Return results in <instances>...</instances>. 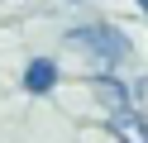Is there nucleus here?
<instances>
[{"label": "nucleus", "mask_w": 148, "mask_h": 143, "mask_svg": "<svg viewBox=\"0 0 148 143\" xmlns=\"http://www.w3.org/2000/svg\"><path fill=\"white\" fill-rule=\"evenodd\" d=\"M96 95H100V100H105V110H110V119L129 110V95H124V86H119L115 76H96Z\"/></svg>", "instance_id": "obj_3"}, {"label": "nucleus", "mask_w": 148, "mask_h": 143, "mask_svg": "<svg viewBox=\"0 0 148 143\" xmlns=\"http://www.w3.org/2000/svg\"><path fill=\"white\" fill-rule=\"evenodd\" d=\"M24 86H29L34 95L53 91V86H58V62H48V57H34V62H29V72H24Z\"/></svg>", "instance_id": "obj_2"}, {"label": "nucleus", "mask_w": 148, "mask_h": 143, "mask_svg": "<svg viewBox=\"0 0 148 143\" xmlns=\"http://www.w3.org/2000/svg\"><path fill=\"white\" fill-rule=\"evenodd\" d=\"M72 43H77L81 53H91L105 72L129 57V38L115 34V29H105V24H81V29H72Z\"/></svg>", "instance_id": "obj_1"}, {"label": "nucleus", "mask_w": 148, "mask_h": 143, "mask_svg": "<svg viewBox=\"0 0 148 143\" xmlns=\"http://www.w3.org/2000/svg\"><path fill=\"white\" fill-rule=\"evenodd\" d=\"M110 129H115V138H124V143H148V129L134 119V110L115 114V119H110Z\"/></svg>", "instance_id": "obj_4"}]
</instances>
